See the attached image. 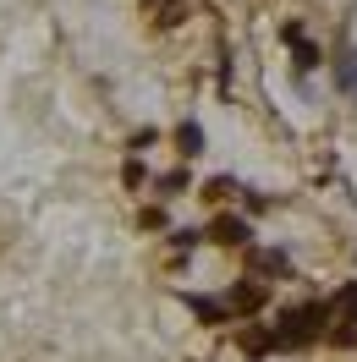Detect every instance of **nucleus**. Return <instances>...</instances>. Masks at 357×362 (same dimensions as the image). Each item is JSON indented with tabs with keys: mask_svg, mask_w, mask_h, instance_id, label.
Returning <instances> with one entry per match:
<instances>
[{
	"mask_svg": "<svg viewBox=\"0 0 357 362\" xmlns=\"http://www.w3.org/2000/svg\"><path fill=\"white\" fill-rule=\"evenodd\" d=\"M203 236H209V242H220V247H247V242H253V226H247L242 214H220Z\"/></svg>",
	"mask_w": 357,
	"mask_h": 362,
	"instance_id": "7ed1b4c3",
	"label": "nucleus"
},
{
	"mask_svg": "<svg viewBox=\"0 0 357 362\" xmlns=\"http://www.w3.org/2000/svg\"><path fill=\"white\" fill-rule=\"evenodd\" d=\"M181 187H187V170H171V176H159V192H165V198H176Z\"/></svg>",
	"mask_w": 357,
	"mask_h": 362,
	"instance_id": "9d476101",
	"label": "nucleus"
},
{
	"mask_svg": "<svg viewBox=\"0 0 357 362\" xmlns=\"http://www.w3.org/2000/svg\"><path fill=\"white\" fill-rule=\"evenodd\" d=\"M203 192H209V198H237V181H231V176H215Z\"/></svg>",
	"mask_w": 357,
	"mask_h": 362,
	"instance_id": "1a4fd4ad",
	"label": "nucleus"
},
{
	"mask_svg": "<svg viewBox=\"0 0 357 362\" xmlns=\"http://www.w3.org/2000/svg\"><path fill=\"white\" fill-rule=\"evenodd\" d=\"M187 308H193L203 324H231V302H215V296H187Z\"/></svg>",
	"mask_w": 357,
	"mask_h": 362,
	"instance_id": "0eeeda50",
	"label": "nucleus"
},
{
	"mask_svg": "<svg viewBox=\"0 0 357 362\" xmlns=\"http://www.w3.org/2000/svg\"><path fill=\"white\" fill-rule=\"evenodd\" d=\"M341 83H346V88H357V55H352V49L341 55Z\"/></svg>",
	"mask_w": 357,
	"mask_h": 362,
	"instance_id": "9b49d317",
	"label": "nucleus"
},
{
	"mask_svg": "<svg viewBox=\"0 0 357 362\" xmlns=\"http://www.w3.org/2000/svg\"><path fill=\"white\" fill-rule=\"evenodd\" d=\"M242 351L253 362H264L269 351H280V340H275V329H264V324H247V329H242Z\"/></svg>",
	"mask_w": 357,
	"mask_h": 362,
	"instance_id": "20e7f679",
	"label": "nucleus"
},
{
	"mask_svg": "<svg viewBox=\"0 0 357 362\" xmlns=\"http://www.w3.org/2000/svg\"><path fill=\"white\" fill-rule=\"evenodd\" d=\"M324 324H330V302H302V308H286L275 318V340H280V351H297V346H313L324 335Z\"/></svg>",
	"mask_w": 357,
	"mask_h": 362,
	"instance_id": "f257e3e1",
	"label": "nucleus"
},
{
	"mask_svg": "<svg viewBox=\"0 0 357 362\" xmlns=\"http://www.w3.org/2000/svg\"><path fill=\"white\" fill-rule=\"evenodd\" d=\"M225 302H231V313H259V308H264V286H259V280H242V286H231Z\"/></svg>",
	"mask_w": 357,
	"mask_h": 362,
	"instance_id": "39448f33",
	"label": "nucleus"
},
{
	"mask_svg": "<svg viewBox=\"0 0 357 362\" xmlns=\"http://www.w3.org/2000/svg\"><path fill=\"white\" fill-rule=\"evenodd\" d=\"M247 264H253L259 274H286V280H291V258H286V252H275V247H253V252H247Z\"/></svg>",
	"mask_w": 357,
	"mask_h": 362,
	"instance_id": "423d86ee",
	"label": "nucleus"
},
{
	"mask_svg": "<svg viewBox=\"0 0 357 362\" xmlns=\"http://www.w3.org/2000/svg\"><path fill=\"white\" fill-rule=\"evenodd\" d=\"M171 242H176V247H198V242H203V230H176Z\"/></svg>",
	"mask_w": 357,
	"mask_h": 362,
	"instance_id": "f8f14e48",
	"label": "nucleus"
},
{
	"mask_svg": "<svg viewBox=\"0 0 357 362\" xmlns=\"http://www.w3.org/2000/svg\"><path fill=\"white\" fill-rule=\"evenodd\" d=\"M330 318L341 324V329H335V346H352L357 340V280H346V286L330 296Z\"/></svg>",
	"mask_w": 357,
	"mask_h": 362,
	"instance_id": "f03ea898",
	"label": "nucleus"
},
{
	"mask_svg": "<svg viewBox=\"0 0 357 362\" xmlns=\"http://www.w3.org/2000/svg\"><path fill=\"white\" fill-rule=\"evenodd\" d=\"M176 154L181 159L203 154V127H198V121H181V127H176Z\"/></svg>",
	"mask_w": 357,
	"mask_h": 362,
	"instance_id": "6e6552de",
	"label": "nucleus"
}]
</instances>
